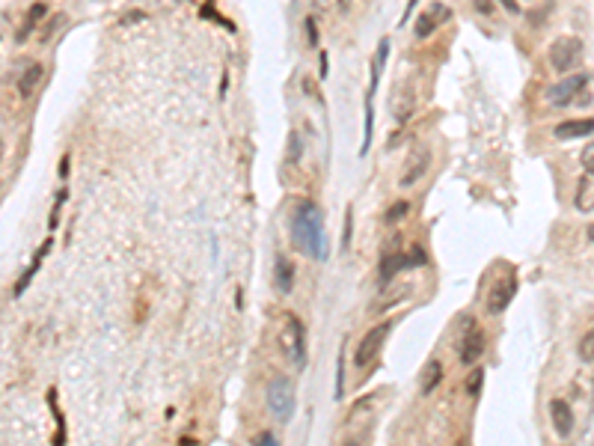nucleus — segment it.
<instances>
[{
    "label": "nucleus",
    "mask_w": 594,
    "mask_h": 446,
    "mask_svg": "<svg viewBox=\"0 0 594 446\" xmlns=\"http://www.w3.org/2000/svg\"><path fill=\"white\" fill-rule=\"evenodd\" d=\"M292 241L306 259H312V262H324V259H327L324 211H321L318 202H312V200L297 202V209L292 214Z\"/></svg>",
    "instance_id": "nucleus-1"
},
{
    "label": "nucleus",
    "mask_w": 594,
    "mask_h": 446,
    "mask_svg": "<svg viewBox=\"0 0 594 446\" xmlns=\"http://www.w3.org/2000/svg\"><path fill=\"white\" fill-rule=\"evenodd\" d=\"M586 57V45L577 36H562V39H556L550 45V66L559 71V75H568L573 71Z\"/></svg>",
    "instance_id": "nucleus-2"
},
{
    "label": "nucleus",
    "mask_w": 594,
    "mask_h": 446,
    "mask_svg": "<svg viewBox=\"0 0 594 446\" xmlns=\"http://www.w3.org/2000/svg\"><path fill=\"white\" fill-rule=\"evenodd\" d=\"M280 345L297 369H303L306 366V327H303L300 318L285 316V325L280 330Z\"/></svg>",
    "instance_id": "nucleus-3"
},
{
    "label": "nucleus",
    "mask_w": 594,
    "mask_h": 446,
    "mask_svg": "<svg viewBox=\"0 0 594 446\" xmlns=\"http://www.w3.org/2000/svg\"><path fill=\"white\" fill-rule=\"evenodd\" d=\"M268 408H271L274 419L280 423H289L294 414V384L285 378V375H276V378L268 384Z\"/></svg>",
    "instance_id": "nucleus-4"
},
{
    "label": "nucleus",
    "mask_w": 594,
    "mask_h": 446,
    "mask_svg": "<svg viewBox=\"0 0 594 446\" xmlns=\"http://www.w3.org/2000/svg\"><path fill=\"white\" fill-rule=\"evenodd\" d=\"M428 262V253L422 247H410V250H404V253H390V256H383V262H381V271H377V277H381V283L386 285L390 280H395L401 271H410V268H419V265H425Z\"/></svg>",
    "instance_id": "nucleus-5"
},
{
    "label": "nucleus",
    "mask_w": 594,
    "mask_h": 446,
    "mask_svg": "<svg viewBox=\"0 0 594 446\" xmlns=\"http://www.w3.org/2000/svg\"><path fill=\"white\" fill-rule=\"evenodd\" d=\"M484 348H488V336L484 330L475 325V318L466 316L464 318V339H461V348H458V357H461L464 366H475L482 360Z\"/></svg>",
    "instance_id": "nucleus-6"
},
{
    "label": "nucleus",
    "mask_w": 594,
    "mask_h": 446,
    "mask_svg": "<svg viewBox=\"0 0 594 446\" xmlns=\"http://www.w3.org/2000/svg\"><path fill=\"white\" fill-rule=\"evenodd\" d=\"M514 294H517V277H514V271L502 274V277H497V280L490 283L484 307H488L490 316H502V312L508 309V303L514 301Z\"/></svg>",
    "instance_id": "nucleus-7"
},
{
    "label": "nucleus",
    "mask_w": 594,
    "mask_h": 446,
    "mask_svg": "<svg viewBox=\"0 0 594 446\" xmlns=\"http://www.w3.org/2000/svg\"><path fill=\"white\" fill-rule=\"evenodd\" d=\"M390 330H392V321H381V325H375V327L363 336V342H359L357 354H354V363L359 366V369H366V366L372 363L377 354H381V348H383V342H386V336H390Z\"/></svg>",
    "instance_id": "nucleus-8"
},
{
    "label": "nucleus",
    "mask_w": 594,
    "mask_h": 446,
    "mask_svg": "<svg viewBox=\"0 0 594 446\" xmlns=\"http://www.w3.org/2000/svg\"><path fill=\"white\" fill-rule=\"evenodd\" d=\"M589 75H573V78H565V80H559L556 86H550L547 89V102H550L553 107H568L573 98L580 95V89L582 86H589Z\"/></svg>",
    "instance_id": "nucleus-9"
},
{
    "label": "nucleus",
    "mask_w": 594,
    "mask_h": 446,
    "mask_svg": "<svg viewBox=\"0 0 594 446\" xmlns=\"http://www.w3.org/2000/svg\"><path fill=\"white\" fill-rule=\"evenodd\" d=\"M428 167H431V152L428 149H416L410 155V161H407V167H404V173H401V187H410V185H416L422 176L428 173Z\"/></svg>",
    "instance_id": "nucleus-10"
},
{
    "label": "nucleus",
    "mask_w": 594,
    "mask_h": 446,
    "mask_svg": "<svg viewBox=\"0 0 594 446\" xmlns=\"http://www.w3.org/2000/svg\"><path fill=\"white\" fill-rule=\"evenodd\" d=\"M550 419H553V428L559 437H568L573 432V425H577V416H573L571 405L565 399H553L550 401Z\"/></svg>",
    "instance_id": "nucleus-11"
},
{
    "label": "nucleus",
    "mask_w": 594,
    "mask_h": 446,
    "mask_svg": "<svg viewBox=\"0 0 594 446\" xmlns=\"http://www.w3.org/2000/svg\"><path fill=\"white\" fill-rule=\"evenodd\" d=\"M449 15L452 12H449V6H443V3H434L428 12H422L416 18V39H428V36L437 30V24H443Z\"/></svg>",
    "instance_id": "nucleus-12"
},
{
    "label": "nucleus",
    "mask_w": 594,
    "mask_h": 446,
    "mask_svg": "<svg viewBox=\"0 0 594 446\" xmlns=\"http://www.w3.org/2000/svg\"><path fill=\"white\" fill-rule=\"evenodd\" d=\"M594 131V122L591 116H586V119H568V122H559L556 125V137L559 140H577V137H589V134Z\"/></svg>",
    "instance_id": "nucleus-13"
},
{
    "label": "nucleus",
    "mask_w": 594,
    "mask_h": 446,
    "mask_svg": "<svg viewBox=\"0 0 594 446\" xmlns=\"http://www.w3.org/2000/svg\"><path fill=\"white\" fill-rule=\"evenodd\" d=\"M440 381H443V363L428 360L425 366H422V372H419V392L422 396H431V392L440 387Z\"/></svg>",
    "instance_id": "nucleus-14"
},
{
    "label": "nucleus",
    "mask_w": 594,
    "mask_h": 446,
    "mask_svg": "<svg viewBox=\"0 0 594 446\" xmlns=\"http://www.w3.org/2000/svg\"><path fill=\"white\" fill-rule=\"evenodd\" d=\"M42 62H27V69L21 71V78H18V93H21V98H30L36 93V86L42 84Z\"/></svg>",
    "instance_id": "nucleus-15"
},
{
    "label": "nucleus",
    "mask_w": 594,
    "mask_h": 446,
    "mask_svg": "<svg viewBox=\"0 0 594 446\" xmlns=\"http://www.w3.org/2000/svg\"><path fill=\"white\" fill-rule=\"evenodd\" d=\"M294 265L289 262L285 256H276V274H274V283H276V289H280L283 294H289L292 289H294Z\"/></svg>",
    "instance_id": "nucleus-16"
},
{
    "label": "nucleus",
    "mask_w": 594,
    "mask_h": 446,
    "mask_svg": "<svg viewBox=\"0 0 594 446\" xmlns=\"http://www.w3.org/2000/svg\"><path fill=\"white\" fill-rule=\"evenodd\" d=\"M413 110H416V95L401 93L399 98H392V116L399 122H407L410 116H413Z\"/></svg>",
    "instance_id": "nucleus-17"
},
{
    "label": "nucleus",
    "mask_w": 594,
    "mask_h": 446,
    "mask_svg": "<svg viewBox=\"0 0 594 446\" xmlns=\"http://www.w3.org/2000/svg\"><path fill=\"white\" fill-rule=\"evenodd\" d=\"M591 202H594V185H591V176H586L580 178V187H577V209L589 214Z\"/></svg>",
    "instance_id": "nucleus-18"
},
{
    "label": "nucleus",
    "mask_w": 594,
    "mask_h": 446,
    "mask_svg": "<svg viewBox=\"0 0 594 446\" xmlns=\"http://www.w3.org/2000/svg\"><path fill=\"white\" fill-rule=\"evenodd\" d=\"M45 12H48V6H45V3H36V6H30V12H27V21H24V27H21V30H18V42H27V33H30L33 27L42 21V18H45Z\"/></svg>",
    "instance_id": "nucleus-19"
},
{
    "label": "nucleus",
    "mask_w": 594,
    "mask_h": 446,
    "mask_svg": "<svg viewBox=\"0 0 594 446\" xmlns=\"http://www.w3.org/2000/svg\"><path fill=\"white\" fill-rule=\"evenodd\" d=\"M48 250H51V241H45V244H42V250H39V256H36V262H33L30 268H27V274L21 277V280H18V285H15V294H21V292L27 289V285H30V280L36 277V271H39V262L45 259V253H48Z\"/></svg>",
    "instance_id": "nucleus-20"
},
{
    "label": "nucleus",
    "mask_w": 594,
    "mask_h": 446,
    "mask_svg": "<svg viewBox=\"0 0 594 446\" xmlns=\"http://www.w3.org/2000/svg\"><path fill=\"white\" fill-rule=\"evenodd\" d=\"M482 384H484V369H479V366H475V369L470 372V378H466V396H482Z\"/></svg>",
    "instance_id": "nucleus-21"
},
{
    "label": "nucleus",
    "mask_w": 594,
    "mask_h": 446,
    "mask_svg": "<svg viewBox=\"0 0 594 446\" xmlns=\"http://www.w3.org/2000/svg\"><path fill=\"white\" fill-rule=\"evenodd\" d=\"M580 357H582V363H586V366L594 363V330H586V336H582V342H580Z\"/></svg>",
    "instance_id": "nucleus-22"
},
{
    "label": "nucleus",
    "mask_w": 594,
    "mask_h": 446,
    "mask_svg": "<svg viewBox=\"0 0 594 446\" xmlns=\"http://www.w3.org/2000/svg\"><path fill=\"white\" fill-rule=\"evenodd\" d=\"M345 354H339V360H336V396L333 399H345Z\"/></svg>",
    "instance_id": "nucleus-23"
},
{
    "label": "nucleus",
    "mask_w": 594,
    "mask_h": 446,
    "mask_svg": "<svg viewBox=\"0 0 594 446\" xmlns=\"http://www.w3.org/2000/svg\"><path fill=\"white\" fill-rule=\"evenodd\" d=\"M407 211H410V202H407V200L395 202L392 209L386 211V223H399V220H401V218H404V214H407Z\"/></svg>",
    "instance_id": "nucleus-24"
},
{
    "label": "nucleus",
    "mask_w": 594,
    "mask_h": 446,
    "mask_svg": "<svg viewBox=\"0 0 594 446\" xmlns=\"http://www.w3.org/2000/svg\"><path fill=\"white\" fill-rule=\"evenodd\" d=\"M300 149H303V146H300V134L294 131V134H292V140H289V161H297V158H300Z\"/></svg>",
    "instance_id": "nucleus-25"
},
{
    "label": "nucleus",
    "mask_w": 594,
    "mask_h": 446,
    "mask_svg": "<svg viewBox=\"0 0 594 446\" xmlns=\"http://www.w3.org/2000/svg\"><path fill=\"white\" fill-rule=\"evenodd\" d=\"M351 226H354V211L348 209V214H345V235H342V247H351Z\"/></svg>",
    "instance_id": "nucleus-26"
},
{
    "label": "nucleus",
    "mask_w": 594,
    "mask_h": 446,
    "mask_svg": "<svg viewBox=\"0 0 594 446\" xmlns=\"http://www.w3.org/2000/svg\"><path fill=\"white\" fill-rule=\"evenodd\" d=\"M303 27H306V39H309V45L315 48V45H318V30H315V18H306Z\"/></svg>",
    "instance_id": "nucleus-27"
},
{
    "label": "nucleus",
    "mask_w": 594,
    "mask_h": 446,
    "mask_svg": "<svg viewBox=\"0 0 594 446\" xmlns=\"http://www.w3.org/2000/svg\"><path fill=\"white\" fill-rule=\"evenodd\" d=\"M582 167H586V176H591V169H594V146L591 143L586 146V155H582Z\"/></svg>",
    "instance_id": "nucleus-28"
},
{
    "label": "nucleus",
    "mask_w": 594,
    "mask_h": 446,
    "mask_svg": "<svg viewBox=\"0 0 594 446\" xmlns=\"http://www.w3.org/2000/svg\"><path fill=\"white\" fill-rule=\"evenodd\" d=\"M253 443H259V446H276V434L262 432V434H256V441H253Z\"/></svg>",
    "instance_id": "nucleus-29"
},
{
    "label": "nucleus",
    "mask_w": 594,
    "mask_h": 446,
    "mask_svg": "<svg viewBox=\"0 0 594 446\" xmlns=\"http://www.w3.org/2000/svg\"><path fill=\"white\" fill-rule=\"evenodd\" d=\"M475 9H479L482 15H490L493 12V3H490V0H475Z\"/></svg>",
    "instance_id": "nucleus-30"
},
{
    "label": "nucleus",
    "mask_w": 594,
    "mask_h": 446,
    "mask_svg": "<svg viewBox=\"0 0 594 446\" xmlns=\"http://www.w3.org/2000/svg\"><path fill=\"white\" fill-rule=\"evenodd\" d=\"M502 6H506V12H511V15H520V6H517V0H499Z\"/></svg>",
    "instance_id": "nucleus-31"
},
{
    "label": "nucleus",
    "mask_w": 594,
    "mask_h": 446,
    "mask_svg": "<svg viewBox=\"0 0 594 446\" xmlns=\"http://www.w3.org/2000/svg\"><path fill=\"white\" fill-rule=\"evenodd\" d=\"M321 78H327V54L321 51Z\"/></svg>",
    "instance_id": "nucleus-32"
},
{
    "label": "nucleus",
    "mask_w": 594,
    "mask_h": 446,
    "mask_svg": "<svg viewBox=\"0 0 594 446\" xmlns=\"http://www.w3.org/2000/svg\"><path fill=\"white\" fill-rule=\"evenodd\" d=\"M178 443H182V446H196L193 437H178Z\"/></svg>",
    "instance_id": "nucleus-33"
},
{
    "label": "nucleus",
    "mask_w": 594,
    "mask_h": 446,
    "mask_svg": "<svg viewBox=\"0 0 594 446\" xmlns=\"http://www.w3.org/2000/svg\"><path fill=\"white\" fill-rule=\"evenodd\" d=\"M60 173H62V178L69 176V158H62V167H60Z\"/></svg>",
    "instance_id": "nucleus-34"
},
{
    "label": "nucleus",
    "mask_w": 594,
    "mask_h": 446,
    "mask_svg": "<svg viewBox=\"0 0 594 446\" xmlns=\"http://www.w3.org/2000/svg\"><path fill=\"white\" fill-rule=\"evenodd\" d=\"M348 6H351V0H339V9H342V12H348Z\"/></svg>",
    "instance_id": "nucleus-35"
},
{
    "label": "nucleus",
    "mask_w": 594,
    "mask_h": 446,
    "mask_svg": "<svg viewBox=\"0 0 594 446\" xmlns=\"http://www.w3.org/2000/svg\"><path fill=\"white\" fill-rule=\"evenodd\" d=\"M0 161H3V140H0Z\"/></svg>",
    "instance_id": "nucleus-36"
}]
</instances>
